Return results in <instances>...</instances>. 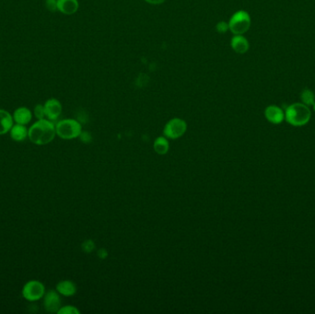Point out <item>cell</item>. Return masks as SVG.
<instances>
[{"instance_id":"7c38bea8","label":"cell","mask_w":315,"mask_h":314,"mask_svg":"<svg viewBox=\"0 0 315 314\" xmlns=\"http://www.w3.org/2000/svg\"><path fill=\"white\" fill-rule=\"evenodd\" d=\"M12 116H13V120L16 124L26 125L32 121L33 114L29 108L19 107L15 110Z\"/></svg>"},{"instance_id":"30bf717a","label":"cell","mask_w":315,"mask_h":314,"mask_svg":"<svg viewBox=\"0 0 315 314\" xmlns=\"http://www.w3.org/2000/svg\"><path fill=\"white\" fill-rule=\"evenodd\" d=\"M231 45L233 51L239 55H244L250 48L249 41L243 35H234L232 37Z\"/></svg>"},{"instance_id":"3957f363","label":"cell","mask_w":315,"mask_h":314,"mask_svg":"<svg viewBox=\"0 0 315 314\" xmlns=\"http://www.w3.org/2000/svg\"><path fill=\"white\" fill-rule=\"evenodd\" d=\"M56 131L60 138L71 140L79 137L82 132V126L75 119H64L56 124Z\"/></svg>"},{"instance_id":"7a4b0ae2","label":"cell","mask_w":315,"mask_h":314,"mask_svg":"<svg viewBox=\"0 0 315 314\" xmlns=\"http://www.w3.org/2000/svg\"><path fill=\"white\" fill-rule=\"evenodd\" d=\"M312 112L309 106L302 102H295L285 110V120L293 126H302L309 123Z\"/></svg>"},{"instance_id":"d6986e66","label":"cell","mask_w":315,"mask_h":314,"mask_svg":"<svg viewBox=\"0 0 315 314\" xmlns=\"http://www.w3.org/2000/svg\"><path fill=\"white\" fill-rule=\"evenodd\" d=\"M33 113H34V116H35V117H36L38 120L44 119V117H45L44 106H43V105H41V104H37V105L34 107Z\"/></svg>"},{"instance_id":"9c48e42d","label":"cell","mask_w":315,"mask_h":314,"mask_svg":"<svg viewBox=\"0 0 315 314\" xmlns=\"http://www.w3.org/2000/svg\"><path fill=\"white\" fill-rule=\"evenodd\" d=\"M265 116L270 123L278 124L285 120V112L276 105H269L265 108Z\"/></svg>"},{"instance_id":"44dd1931","label":"cell","mask_w":315,"mask_h":314,"mask_svg":"<svg viewBox=\"0 0 315 314\" xmlns=\"http://www.w3.org/2000/svg\"><path fill=\"white\" fill-rule=\"evenodd\" d=\"M217 31L218 33H227L228 31H230V28H229V23L228 22H225V21H219L217 24Z\"/></svg>"},{"instance_id":"7402d4cb","label":"cell","mask_w":315,"mask_h":314,"mask_svg":"<svg viewBox=\"0 0 315 314\" xmlns=\"http://www.w3.org/2000/svg\"><path fill=\"white\" fill-rule=\"evenodd\" d=\"M79 138L84 142V143H88L91 140V135L89 133L87 132H81L80 136H79Z\"/></svg>"},{"instance_id":"5bb4252c","label":"cell","mask_w":315,"mask_h":314,"mask_svg":"<svg viewBox=\"0 0 315 314\" xmlns=\"http://www.w3.org/2000/svg\"><path fill=\"white\" fill-rule=\"evenodd\" d=\"M56 290L62 296L71 297L77 292V286L74 282L70 280H63L58 283Z\"/></svg>"},{"instance_id":"6da1fadb","label":"cell","mask_w":315,"mask_h":314,"mask_svg":"<svg viewBox=\"0 0 315 314\" xmlns=\"http://www.w3.org/2000/svg\"><path fill=\"white\" fill-rule=\"evenodd\" d=\"M56 135V124L48 119H41L29 128L28 137L33 144L42 146L54 140Z\"/></svg>"},{"instance_id":"e0dca14e","label":"cell","mask_w":315,"mask_h":314,"mask_svg":"<svg viewBox=\"0 0 315 314\" xmlns=\"http://www.w3.org/2000/svg\"><path fill=\"white\" fill-rule=\"evenodd\" d=\"M300 99L307 106H313L315 102V92L310 89H304L300 92Z\"/></svg>"},{"instance_id":"ba28073f","label":"cell","mask_w":315,"mask_h":314,"mask_svg":"<svg viewBox=\"0 0 315 314\" xmlns=\"http://www.w3.org/2000/svg\"><path fill=\"white\" fill-rule=\"evenodd\" d=\"M44 106V112H45V117L50 121H56L59 118V116L62 114V104L61 102L57 99H47Z\"/></svg>"},{"instance_id":"277c9868","label":"cell","mask_w":315,"mask_h":314,"mask_svg":"<svg viewBox=\"0 0 315 314\" xmlns=\"http://www.w3.org/2000/svg\"><path fill=\"white\" fill-rule=\"evenodd\" d=\"M229 28L234 35H243L247 33L252 24L251 16L245 10L236 11L230 19Z\"/></svg>"},{"instance_id":"ac0fdd59","label":"cell","mask_w":315,"mask_h":314,"mask_svg":"<svg viewBox=\"0 0 315 314\" xmlns=\"http://www.w3.org/2000/svg\"><path fill=\"white\" fill-rule=\"evenodd\" d=\"M58 314H79L80 312L74 306L68 305V306L61 307L58 312Z\"/></svg>"},{"instance_id":"ffe728a7","label":"cell","mask_w":315,"mask_h":314,"mask_svg":"<svg viewBox=\"0 0 315 314\" xmlns=\"http://www.w3.org/2000/svg\"><path fill=\"white\" fill-rule=\"evenodd\" d=\"M45 7L51 12L57 11L58 10V0H45Z\"/></svg>"},{"instance_id":"9a60e30c","label":"cell","mask_w":315,"mask_h":314,"mask_svg":"<svg viewBox=\"0 0 315 314\" xmlns=\"http://www.w3.org/2000/svg\"><path fill=\"white\" fill-rule=\"evenodd\" d=\"M9 134H10V137L13 140L17 141V142H21V141H24L28 137L29 130L23 124H13V126L11 127V129L9 131Z\"/></svg>"},{"instance_id":"8992f818","label":"cell","mask_w":315,"mask_h":314,"mask_svg":"<svg viewBox=\"0 0 315 314\" xmlns=\"http://www.w3.org/2000/svg\"><path fill=\"white\" fill-rule=\"evenodd\" d=\"M21 294L26 300L34 302L43 298L45 294V288L41 282L31 280L27 282L23 286Z\"/></svg>"},{"instance_id":"2e32d148","label":"cell","mask_w":315,"mask_h":314,"mask_svg":"<svg viewBox=\"0 0 315 314\" xmlns=\"http://www.w3.org/2000/svg\"><path fill=\"white\" fill-rule=\"evenodd\" d=\"M153 149L158 155H165L170 149V144H169L168 138L165 137H157L153 143Z\"/></svg>"},{"instance_id":"52a82bcc","label":"cell","mask_w":315,"mask_h":314,"mask_svg":"<svg viewBox=\"0 0 315 314\" xmlns=\"http://www.w3.org/2000/svg\"><path fill=\"white\" fill-rule=\"evenodd\" d=\"M60 294L57 290H49L45 292L43 296V307L46 312L50 314H58L59 309L61 308V298Z\"/></svg>"},{"instance_id":"4fadbf2b","label":"cell","mask_w":315,"mask_h":314,"mask_svg":"<svg viewBox=\"0 0 315 314\" xmlns=\"http://www.w3.org/2000/svg\"><path fill=\"white\" fill-rule=\"evenodd\" d=\"M13 124H14L13 116L6 110L0 109V136L9 132Z\"/></svg>"},{"instance_id":"5b68a950","label":"cell","mask_w":315,"mask_h":314,"mask_svg":"<svg viewBox=\"0 0 315 314\" xmlns=\"http://www.w3.org/2000/svg\"><path fill=\"white\" fill-rule=\"evenodd\" d=\"M187 130V124L181 118L171 119L164 126L163 135L168 139H178L182 137Z\"/></svg>"},{"instance_id":"cb8c5ba5","label":"cell","mask_w":315,"mask_h":314,"mask_svg":"<svg viewBox=\"0 0 315 314\" xmlns=\"http://www.w3.org/2000/svg\"><path fill=\"white\" fill-rule=\"evenodd\" d=\"M313 107H314V110H315V104L313 105Z\"/></svg>"},{"instance_id":"8fae6325","label":"cell","mask_w":315,"mask_h":314,"mask_svg":"<svg viewBox=\"0 0 315 314\" xmlns=\"http://www.w3.org/2000/svg\"><path fill=\"white\" fill-rule=\"evenodd\" d=\"M79 7L78 0H58V10L65 15H73Z\"/></svg>"},{"instance_id":"603a6c76","label":"cell","mask_w":315,"mask_h":314,"mask_svg":"<svg viewBox=\"0 0 315 314\" xmlns=\"http://www.w3.org/2000/svg\"><path fill=\"white\" fill-rule=\"evenodd\" d=\"M164 1L165 0H146V2H148L151 5H159V4H162Z\"/></svg>"}]
</instances>
